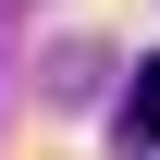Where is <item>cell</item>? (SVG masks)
I'll list each match as a JSON object with an SVG mask.
<instances>
[{
  "mask_svg": "<svg viewBox=\"0 0 160 160\" xmlns=\"http://www.w3.org/2000/svg\"><path fill=\"white\" fill-rule=\"evenodd\" d=\"M111 148H123V160H160V62H136V74H123V111H111Z\"/></svg>",
  "mask_w": 160,
  "mask_h": 160,
  "instance_id": "cell-1",
  "label": "cell"
},
{
  "mask_svg": "<svg viewBox=\"0 0 160 160\" xmlns=\"http://www.w3.org/2000/svg\"><path fill=\"white\" fill-rule=\"evenodd\" d=\"M86 86H111V49L99 37H62L49 49V99H86Z\"/></svg>",
  "mask_w": 160,
  "mask_h": 160,
  "instance_id": "cell-2",
  "label": "cell"
}]
</instances>
